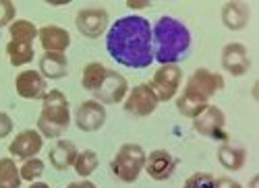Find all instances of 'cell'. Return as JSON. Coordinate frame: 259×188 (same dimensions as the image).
<instances>
[{
  "label": "cell",
  "mask_w": 259,
  "mask_h": 188,
  "mask_svg": "<svg viewBox=\"0 0 259 188\" xmlns=\"http://www.w3.org/2000/svg\"><path fill=\"white\" fill-rule=\"evenodd\" d=\"M77 147L73 141H67V139H60L56 141L50 151H48V161L50 165L56 170V172H67L69 168H73V163L77 159Z\"/></svg>",
  "instance_id": "obj_17"
},
{
  "label": "cell",
  "mask_w": 259,
  "mask_h": 188,
  "mask_svg": "<svg viewBox=\"0 0 259 188\" xmlns=\"http://www.w3.org/2000/svg\"><path fill=\"white\" fill-rule=\"evenodd\" d=\"M67 188H98V186L90 180H79V182H71Z\"/></svg>",
  "instance_id": "obj_31"
},
{
  "label": "cell",
  "mask_w": 259,
  "mask_h": 188,
  "mask_svg": "<svg viewBox=\"0 0 259 188\" xmlns=\"http://www.w3.org/2000/svg\"><path fill=\"white\" fill-rule=\"evenodd\" d=\"M75 25L83 37L98 39L108 31V27H110V15H108V11L102 7H88V9H81L77 13Z\"/></svg>",
  "instance_id": "obj_9"
},
{
  "label": "cell",
  "mask_w": 259,
  "mask_h": 188,
  "mask_svg": "<svg viewBox=\"0 0 259 188\" xmlns=\"http://www.w3.org/2000/svg\"><path fill=\"white\" fill-rule=\"evenodd\" d=\"M37 27L33 21L29 19H15L13 23L9 25V33H11V39H17V41H27V44H33V39H37Z\"/></svg>",
  "instance_id": "obj_23"
},
{
  "label": "cell",
  "mask_w": 259,
  "mask_h": 188,
  "mask_svg": "<svg viewBox=\"0 0 259 188\" xmlns=\"http://www.w3.org/2000/svg\"><path fill=\"white\" fill-rule=\"evenodd\" d=\"M41 147H44V137H41L37 131L33 129H27V131H21L9 145V153L17 159H29V157H35Z\"/></svg>",
  "instance_id": "obj_15"
},
{
  "label": "cell",
  "mask_w": 259,
  "mask_h": 188,
  "mask_svg": "<svg viewBox=\"0 0 259 188\" xmlns=\"http://www.w3.org/2000/svg\"><path fill=\"white\" fill-rule=\"evenodd\" d=\"M183 188H218V184H215V178L207 172H193L185 180Z\"/></svg>",
  "instance_id": "obj_27"
},
{
  "label": "cell",
  "mask_w": 259,
  "mask_h": 188,
  "mask_svg": "<svg viewBox=\"0 0 259 188\" xmlns=\"http://www.w3.org/2000/svg\"><path fill=\"white\" fill-rule=\"evenodd\" d=\"M15 91L23 99H41L48 93V81L39 75V71L27 69L19 73L15 79Z\"/></svg>",
  "instance_id": "obj_14"
},
{
  "label": "cell",
  "mask_w": 259,
  "mask_h": 188,
  "mask_svg": "<svg viewBox=\"0 0 259 188\" xmlns=\"http://www.w3.org/2000/svg\"><path fill=\"white\" fill-rule=\"evenodd\" d=\"M193 129H195L201 137L213 139L222 143H228V133H226V114L218 106H209L193 118Z\"/></svg>",
  "instance_id": "obj_8"
},
{
  "label": "cell",
  "mask_w": 259,
  "mask_h": 188,
  "mask_svg": "<svg viewBox=\"0 0 259 188\" xmlns=\"http://www.w3.org/2000/svg\"><path fill=\"white\" fill-rule=\"evenodd\" d=\"M218 161L224 170L228 172H239L247 163V151L243 147H234L230 143H222L218 147Z\"/></svg>",
  "instance_id": "obj_20"
},
{
  "label": "cell",
  "mask_w": 259,
  "mask_h": 188,
  "mask_svg": "<svg viewBox=\"0 0 259 188\" xmlns=\"http://www.w3.org/2000/svg\"><path fill=\"white\" fill-rule=\"evenodd\" d=\"M15 129V122L7 112H0V139H7Z\"/></svg>",
  "instance_id": "obj_29"
},
{
  "label": "cell",
  "mask_w": 259,
  "mask_h": 188,
  "mask_svg": "<svg viewBox=\"0 0 259 188\" xmlns=\"http://www.w3.org/2000/svg\"><path fill=\"white\" fill-rule=\"evenodd\" d=\"M108 67H104L102 62H90V65L83 67V73H81V87L85 91H94V87L98 85V81L102 79V75L106 73Z\"/></svg>",
  "instance_id": "obj_25"
},
{
  "label": "cell",
  "mask_w": 259,
  "mask_h": 188,
  "mask_svg": "<svg viewBox=\"0 0 259 188\" xmlns=\"http://www.w3.org/2000/svg\"><path fill=\"white\" fill-rule=\"evenodd\" d=\"M158 106H160V101L147 83H139V85H135L133 89H128V93L122 101L124 112L133 114L137 118L152 116L158 110Z\"/></svg>",
  "instance_id": "obj_10"
},
{
  "label": "cell",
  "mask_w": 259,
  "mask_h": 188,
  "mask_svg": "<svg viewBox=\"0 0 259 188\" xmlns=\"http://www.w3.org/2000/svg\"><path fill=\"white\" fill-rule=\"evenodd\" d=\"M106 50L120 67L147 69L154 62L152 23L139 15L116 19L106 33Z\"/></svg>",
  "instance_id": "obj_1"
},
{
  "label": "cell",
  "mask_w": 259,
  "mask_h": 188,
  "mask_svg": "<svg viewBox=\"0 0 259 188\" xmlns=\"http://www.w3.org/2000/svg\"><path fill=\"white\" fill-rule=\"evenodd\" d=\"M177 168H179V159L168 149H154L152 153L145 155L143 172L156 182H164V180L172 178Z\"/></svg>",
  "instance_id": "obj_11"
},
{
  "label": "cell",
  "mask_w": 259,
  "mask_h": 188,
  "mask_svg": "<svg viewBox=\"0 0 259 188\" xmlns=\"http://www.w3.org/2000/svg\"><path fill=\"white\" fill-rule=\"evenodd\" d=\"M251 11L249 5L239 3V0H230L222 5V25L230 31H243L249 25Z\"/></svg>",
  "instance_id": "obj_18"
},
{
  "label": "cell",
  "mask_w": 259,
  "mask_h": 188,
  "mask_svg": "<svg viewBox=\"0 0 259 188\" xmlns=\"http://www.w3.org/2000/svg\"><path fill=\"white\" fill-rule=\"evenodd\" d=\"M224 85L226 83H224V77L220 73H213V71L203 69V67L193 71L185 89L177 97V110L185 118L193 120L209 106V99L215 93H220L224 89Z\"/></svg>",
  "instance_id": "obj_3"
},
{
  "label": "cell",
  "mask_w": 259,
  "mask_h": 188,
  "mask_svg": "<svg viewBox=\"0 0 259 188\" xmlns=\"http://www.w3.org/2000/svg\"><path fill=\"white\" fill-rule=\"evenodd\" d=\"M126 7H131V9H147V7H152V3H135V0H126Z\"/></svg>",
  "instance_id": "obj_32"
},
{
  "label": "cell",
  "mask_w": 259,
  "mask_h": 188,
  "mask_svg": "<svg viewBox=\"0 0 259 188\" xmlns=\"http://www.w3.org/2000/svg\"><path fill=\"white\" fill-rule=\"evenodd\" d=\"M147 85L156 93L158 101L175 99L177 93L181 91V85H183V69L179 65H162L154 73L152 81H149Z\"/></svg>",
  "instance_id": "obj_7"
},
{
  "label": "cell",
  "mask_w": 259,
  "mask_h": 188,
  "mask_svg": "<svg viewBox=\"0 0 259 188\" xmlns=\"http://www.w3.org/2000/svg\"><path fill=\"white\" fill-rule=\"evenodd\" d=\"M191 31L183 21L164 15L152 27L154 60L160 65H179L191 50Z\"/></svg>",
  "instance_id": "obj_2"
},
{
  "label": "cell",
  "mask_w": 259,
  "mask_h": 188,
  "mask_svg": "<svg viewBox=\"0 0 259 188\" xmlns=\"http://www.w3.org/2000/svg\"><path fill=\"white\" fill-rule=\"evenodd\" d=\"M44 170H46V165L39 157H29V159H25L23 163H21L19 174H21V180L31 184V182H37L41 176H44Z\"/></svg>",
  "instance_id": "obj_26"
},
{
  "label": "cell",
  "mask_w": 259,
  "mask_h": 188,
  "mask_svg": "<svg viewBox=\"0 0 259 188\" xmlns=\"http://www.w3.org/2000/svg\"><path fill=\"white\" fill-rule=\"evenodd\" d=\"M73 168L75 172L83 178V180H88L98 168H100V157L94 149H85V151H79L77 153V159L73 163Z\"/></svg>",
  "instance_id": "obj_22"
},
{
  "label": "cell",
  "mask_w": 259,
  "mask_h": 188,
  "mask_svg": "<svg viewBox=\"0 0 259 188\" xmlns=\"http://www.w3.org/2000/svg\"><path fill=\"white\" fill-rule=\"evenodd\" d=\"M37 37H39V44L44 48V52L64 54L71 46V33L58 25H44L37 31Z\"/></svg>",
  "instance_id": "obj_16"
},
{
  "label": "cell",
  "mask_w": 259,
  "mask_h": 188,
  "mask_svg": "<svg viewBox=\"0 0 259 188\" xmlns=\"http://www.w3.org/2000/svg\"><path fill=\"white\" fill-rule=\"evenodd\" d=\"M17 15V7L13 0H0V29L11 25Z\"/></svg>",
  "instance_id": "obj_28"
},
{
  "label": "cell",
  "mask_w": 259,
  "mask_h": 188,
  "mask_svg": "<svg viewBox=\"0 0 259 188\" xmlns=\"http://www.w3.org/2000/svg\"><path fill=\"white\" fill-rule=\"evenodd\" d=\"M106 106H102L96 99H85L79 103L75 112V127L83 133H98L106 124Z\"/></svg>",
  "instance_id": "obj_12"
},
{
  "label": "cell",
  "mask_w": 259,
  "mask_h": 188,
  "mask_svg": "<svg viewBox=\"0 0 259 188\" xmlns=\"http://www.w3.org/2000/svg\"><path fill=\"white\" fill-rule=\"evenodd\" d=\"M145 149L137 143H124L118 147L110 161V172L114 174L116 180L124 184H133L139 180L143 165H145Z\"/></svg>",
  "instance_id": "obj_5"
},
{
  "label": "cell",
  "mask_w": 259,
  "mask_h": 188,
  "mask_svg": "<svg viewBox=\"0 0 259 188\" xmlns=\"http://www.w3.org/2000/svg\"><path fill=\"white\" fill-rule=\"evenodd\" d=\"M0 188H3V186H0Z\"/></svg>",
  "instance_id": "obj_34"
},
{
  "label": "cell",
  "mask_w": 259,
  "mask_h": 188,
  "mask_svg": "<svg viewBox=\"0 0 259 188\" xmlns=\"http://www.w3.org/2000/svg\"><path fill=\"white\" fill-rule=\"evenodd\" d=\"M220 65L232 77H245L251 71V56H249L247 46L239 44V41L226 44L220 54Z\"/></svg>",
  "instance_id": "obj_13"
},
{
  "label": "cell",
  "mask_w": 259,
  "mask_h": 188,
  "mask_svg": "<svg viewBox=\"0 0 259 188\" xmlns=\"http://www.w3.org/2000/svg\"><path fill=\"white\" fill-rule=\"evenodd\" d=\"M128 89L131 87H128V81L124 75H120L112 69H106V73L98 81V85L94 87L92 95L96 101L102 103V106H114V103L124 101Z\"/></svg>",
  "instance_id": "obj_6"
},
{
  "label": "cell",
  "mask_w": 259,
  "mask_h": 188,
  "mask_svg": "<svg viewBox=\"0 0 259 188\" xmlns=\"http://www.w3.org/2000/svg\"><path fill=\"white\" fill-rule=\"evenodd\" d=\"M7 56H9V62L13 67L21 69L33 62L35 58V50H33V44H27V41H17V39H11L7 44Z\"/></svg>",
  "instance_id": "obj_21"
},
{
  "label": "cell",
  "mask_w": 259,
  "mask_h": 188,
  "mask_svg": "<svg viewBox=\"0 0 259 188\" xmlns=\"http://www.w3.org/2000/svg\"><path fill=\"white\" fill-rule=\"evenodd\" d=\"M19 165L13 157H0V186L3 188H21Z\"/></svg>",
  "instance_id": "obj_24"
},
{
  "label": "cell",
  "mask_w": 259,
  "mask_h": 188,
  "mask_svg": "<svg viewBox=\"0 0 259 188\" xmlns=\"http://www.w3.org/2000/svg\"><path fill=\"white\" fill-rule=\"evenodd\" d=\"M71 127L69 99L58 89H48L41 97V110L37 116V133L44 139H60Z\"/></svg>",
  "instance_id": "obj_4"
},
{
  "label": "cell",
  "mask_w": 259,
  "mask_h": 188,
  "mask_svg": "<svg viewBox=\"0 0 259 188\" xmlns=\"http://www.w3.org/2000/svg\"><path fill=\"white\" fill-rule=\"evenodd\" d=\"M29 188H50V184L39 182V180H37V182H31V184H29Z\"/></svg>",
  "instance_id": "obj_33"
},
{
  "label": "cell",
  "mask_w": 259,
  "mask_h": 188,
  "mask_svg": "<svg viewBox=\"0 0 259 188\" xmlns=\"http://www.w3.org/2000/svg\"><path fill=\"white\" fill-rule=\"evenodd\" d=\"M215 184H218V188H245L241 182H236L232 178H215Z\"/></svg>",
  "instance_id": "obj_30"
},
{
  "label": "cell",
  "mask_w": 259,
  "mask_h": 188,
  "mask_svg": "<svg viewBox=\"0 0 259 188\" xmlns=\"http://www.w3.org/2000/svg\"><path fill=\"white\" fill-rule=\"evenodd\" d=\"M39 75L46 81H58L69 75V60L64 54L44 52L39 56Z\"/></svg>",
  "instance_id": "obj_19"
}]
</instances>
